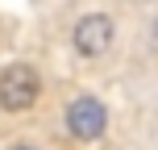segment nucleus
Segmentation results:
<instances>
[{
  "mask_svg": "<svg viewBox=\"0 0 158 150\" xmlns=\"http://www.w3.org/2000/svg\"><path fill=\"white\" fill-rule=\"evenodd\" d=\"M8 150H38V146H29V142H17V146H8Z\"/></svg>",
  "mask_w": 158,
  "mask_h": 150,
  "instance_id": "obj_4",
  "label": "nucleus"
},
{
  "mask_svg": "<svg viewBox=\"0 0 158 150\" xmlns=\"http://www.w3.org/2000/svg\"><path fill=\"white\" fill-rule=\"evenodd\" d=\"M67 129H71V138H79V142H96L108 129V109L96 96H75L67 104Z\"/></svg>",
  "mask_w": 158,
  "mask_h": 150,
  "instance_id": "obj_3",
  "label": "nucleus"
},
{
  "mask_svg": "<svg viewBox=\"0 0 158 150\" xmlns=\"http://www.w3.org/2000/svg\"><path fill=\"white\" fill-rule=\"evenodd\" d=\"M42 92V75L29 63H13L0 71V109L4 113H25Z\"/></svg>",
  "mask_w": 158,
  "mask_h": 150,
  "instance_id": "obj_1",
  "label": "nucleus"
},
{
  "mask_svg": "<svg viewBox=\"0 0 158 150\" xmlns=\"http://www.w3.org/2000/svg\"><path fill=\"white\" fill-rule=\"evenodd\" d=\"M112 42H117V25H112L108 13H87V17H79V25H75V33H71V46H75L79 58H100V54H108Z\"/></svg>",
  "mask_w": 158,
  "mask_h": 150,
  "instance_id": "obj_2",
  "label": "nucleus"
}]
</instances>
